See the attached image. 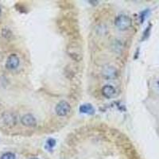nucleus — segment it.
<instances>
[{"instance_id": "f257e3e1", "label": "nucleus", "mask_w": 159, "mask_h": 159, "mask_svg": "<svg viewBox=\"0 0 159 159\" xmlns=\"http://www.w3.org/2000/svg\"><path fill=\"white\" fill-rule=\"evenodd\" d=\"M67 53L72 60L80 61L82 60V49L80 45L76 42H70L67 46Z\"/></svg>"}, {"instance_id": "f03ea898", "label": "nucleus", "mask_w": 159, "mask_h": 159, "mask_svg": "<svg viewBox=\"0 0 159 159\" xmlns=\"http://www.w3.org/2000/svg\"><path fill=\"white\" fill-rule=\"evenodd\" d=\"M115 25L116 27L120 30H126L129 29L132 25V20L127 15H119L117 18H116L115 21Z\"/></svg>"}, {"instance_id": "7ed1b4c3", "label": "nucleus", "mask_w": 159, "mask_h": 159, "mask_svg": "<svg viewBox=\"0 0 159 159\" xmlns=\"http://www.w3.org/2000/svg\"><path fill=\"white\" fill-rule=\"evenodd\" d=\"M71 111V106L67 101L62 100L57 104L55 111L59 116H65L69 114Z\"/></svg>"}, {"instance_id": "20e7f679", "label": "nucleus", "mask_w": 159, "mask_h": 159, "mask_svg": "<svg viewBox=\"0 0 159 159\" xmlns=\"http://www.w3.org/2000/svg\"><path fill=\"white\" fill-rule=\"evenodd\" d=\"M1 120L4 126L11 127L16 124L17 118L12 113H4L1 117Z\"/></svg>"}, {"instance_id": "39448f33", "label": "nucleus", "mask_w": 159, "mask_h": 159, "mask_svg": "<svg viewBox=\"0 0 159 159\" xmlns=\"http://www.w3.org/2000/svg\"><path fill=\"white\" fill-rule=\"evenodd\" d=\"M20 64V59L16 54L12 53L10 55L7 59V62H6V67L8 69H15L18 67V65Z\"/></svg>"}, {"instance_id": "423d86ee", "label": "nucleus", "mask_w": 159, "mask_h": 159, "mask_svg": "<svg viewBox=\"0 0 159 159\" xmlns=\"http://www.w3.org/2000/svg\"><path fill=\"white\" fill-rule=\"evenodd\" d=\"M21 123L23 126L25 127H35L37 125V120L35 117L31 114H26L24 115L22 118H21Z\"/></svg>"}, {"instance_id": "0eeeda50", "label": "nucleus", "mask_w": 159, "mask_h": 159, "mask_svg": "<svg viewBox=\"0 0 159 159\" xmlns=\"http://www.w3.org/2000/svg\"><path fill=\"white\" fill-rule=\"evenodd\" d=\"M103 76L106 79H114L117 76V69L113 66H106L103 69Z\"/></svg>"}, {"instance_id": "6e6552de", "label": "nucleus", "mask_w": 159, "mask_h": 159, "mask_svg": "<svg viewBox=\"0 0 159 159\" xmlns=\"http://www.w3.org/2000/svg\"><path fill=\"white\" fill-rule=\"evenodd\" d=\"M102 94L103 95V96L107 99H110V98L114 97L116 94V90L113 86L111 85H105L103 86V88L102 89Z\"/></svg>"}, {"instance_id": "1a4fd4ad", "label": "nucleus", "mask_w": 159, "mask_h": 159, "mask_svg": "<svg viewBox=\"0 0 159 159\" xmlns=\"http://www.w3.org/2000/svg\"><path fill=\"white\" fill-rule=\"evenodd\" d=\"M80 112L84 114H93L95 112V109L90 103H84L80 107Z\"/></svg>"}, {"instance_id": "9d476101", "label": "nucleus", "mask_w": 159, "mask_h": 159, "mask_svg": "<svg viewBox=\"0 0 159 159\" xmlns=\"http://www.w3.org/2000/svg\"><path fill=\"white\" fill-rule=\"evenodd\" d=\"M0 159H16V157H15V154L11 152H7L1 156Z\"/></svg>"}, {"instance_id": "9b49d317", "label": "nucleus", "mask_w": 159, "mask_h": 159, "mask_svg": "<svg viewBox=\"0 0 159 159\" xmlns=\"http://www.w3.org/2000/svg\"><path fill=\"white\" fill-rule=\"evenodd\" d=\"M151 26H152V25L151 24H150V25H149L147 27L146 30L144 31V33H143V38H142V40H143V41H144V40H147V38H149V36H150V30H151Z\"/></svg>"}, {"instance_id": "f8f14e48", "label": "nucleus", "mask_w": 159, "mask_h": 159, "mask_svg": "<svg viewBox=\"0 0 159 159\" xmlns=\"http://www.w3.org/2000/svg\"><path fill=\"white\" fill-rule=\"evenodd\" d=\"M56 143L57 142L54 139L50 138V139H49L47 141H46V146H47V147L49 149V150H51V149L53 148V147H55Z\"/></svg>"}, {"instance_id": "ddd939ff", "label": "nucleus", "mask_w": 159, "mask_h": 159, "mask_svg": "<svg viewBox=\"0 0 159 159\" xmlns=\"http://www.w3.org/2000/svg\"><path fill=\"white\" fill-rule=\"evenodd\" d=\"M2 35H3L4 38H6L7 39H9L10 38L12 37V32H11L8 28H4V29L2 30Z\"/></svg>"}, {"instance_id": "4468645a", "label": "nucleus", "mask_w": 159, "mask_h": 159, "mask_svg": "<svg viewBox=\"0 0 159 159\" xmlns=\"http://www.w3.org/2000/svg\"><path fill=\"white\" fill-rule=\"evenodd\" d=\"M149 12H150L149 9H147V10H145V11H142L141 14H140V22H141V23H143V22L145 21L147 16L148 15Z\"/></svg>"}, {"instance_id": "2eb2a0df", "label": "nucleus", "mask_w": 159, "mask_h": 159, "mask_svg": "<svg viewBox=\"0 0 159 159\" xmlns=\"http://www.w3.org/2000/svg\"><path fill=\"white\" fill-rule=\"evenodd\" d=\"M2 14V7H1V6H0V15Z\"/></svg>"}, {"instance_id": "dca6fc26", "label": "nucleus", "mask_w": 159, "mask_h": 159, "mask_svg": "<svg viewBox=\"0 0 159 159\" xmlns=\"http://www.w3.org/2000/svg\"><path fill=\"white\" fill-rule=\"evenodd\" d=\"M157 84H158V87H159V81L157 82Z\"/></svg>"}, {"instance_id": "f3484780", "label": "nucleus", "mask_w": 159, "mask_h": 159, "mask_svg": "<svg viewBox=\"0 0 159 159\" xmlns=\"http://www.w3.org/2000/svg\"><path fill=\"white\" fill-rule=\"evenodd\" d=\"M32 159H38V158H32Z\"/></svg>"}]
</instances>
